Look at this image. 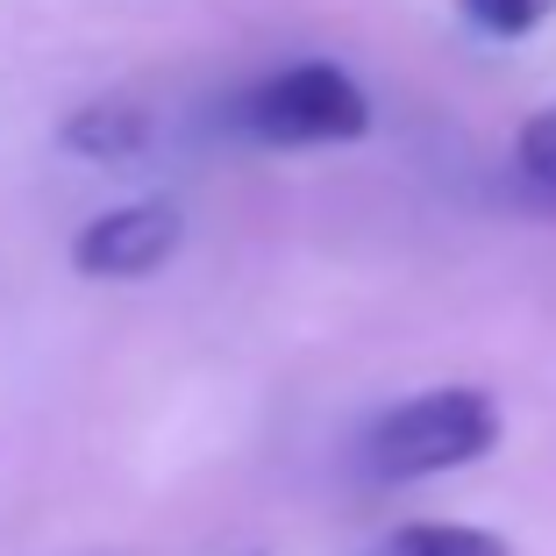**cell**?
<instances>
[{
  "label": "cell",
  "mask_w": 556,
  "mask_h": 556,
  "mask_svg": "<svg viewBox=\"0 0 556 556\" xmlns=\"http://www.w3.org/2000/svg\"><path fill=\"white\" fill-rule=\"evenodd\" d=\"M500 442V407L478 386H435V393H414L400 407H386L364 428V471L386 478V485H407V478H435L478 464Z\"/></svg>",
  "instance_id": "obj_1"
},
{
  "label": "cell",
  "mask_w": 556,
  "mask_h": 556,
  "mask_svg": "<svg viewBox=\"0 0 556 556\" xmlns=\"http://www.w3.org/2000/svg\"><path fill=\"white\" fill-rule=\"evenodd\" d=\"M371 129V100L328 58L271 72L243 93V136L264 150H321V143H357Z\"/></svg>",
  "instance_id": "obj_2"
},
{
  "label": "cell",
  "mask_w": 556,
  "mask_h": 556,
  "mask_svg": "<svg viewBox=\"0 0 556 556\" xmlns=\"http://www.w3.org/2000/svg\"><path fill=\"white\" fill-rule=\"evenodd\" d=\"M186 243V214L172 200H129V207L93 214L72 243V264L86 278H150L179 257Z\"/></svg>",
  "instance_id": "obj_3"
},
{
  "label": "cell",
  "mask_w": 556,
  "mask_h": 556,
  "mask_svg": "<svg viewBox=\"0 0 556 556\" xmlns=\"http://www.w3.org/2000/svg\"><path fill=\"white\" fill-rule=\"evenodd\" d=\"M65 150H79V157H93V164L143 157L150 150V115L129 108V100H93V108H79V115L65 122Z\"/></svg>",
  "instance_id": "obj_4"
},
{
  "label": "cell",
  "mask_w": 556,
  "mask_h": 556,
  "mask_svg": "<svg viewBox=\"0 0 556 556\" xmlns=\"http://www.w3.org/2000/svg\"><path fill=\"white\" fill-rule=\"evenodd\" d=\"M378 556H514L500 535L485 528H464V521H407L378 542Z\"/></svg>",
  "instance_id": "obj_5"
},
{
  "label": "cell",
  "mask_w": 556,
  "mask_h": 556,
  "mask_svg": "<svg viewBox=\"0 0 556 556\" xmlns=\"http://www.w3.org/2000/svg\"><path fill=\"white\" fill-rule=\"evenodd\" d=\"M514 164H521L528 186L556 193V108H542V115L521 122V136H514Z\"/></svg>",
  "instance_id": "obj_6"
},
{
  "label": "cell",
  "mask_w": 556,
  "mask_h": 556,
  "mask_svg": "<svg viewBox=\"0 0 556 556\" xmlns=\"http://www.w3.org/2000/svg\"><path fill=\"white\" fill-rule=\"evenodd\" d=\"M457 8H464V22L485 29V36H528V29L549 22L556 0H457Z\"/></svg>",
  "instance_id": "obj_7"
}]
</instances>
